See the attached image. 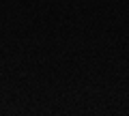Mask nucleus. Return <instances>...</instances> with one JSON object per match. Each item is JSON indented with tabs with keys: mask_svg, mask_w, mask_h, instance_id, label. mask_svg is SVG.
<instances>
[]
</instances>
